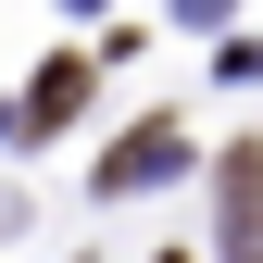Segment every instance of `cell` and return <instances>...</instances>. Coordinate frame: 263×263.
Wrapping results in <instances>:
<instances>
[{"label":"cell","instance_id":"obj_2","mask_svg":"<svg viewBox=\"0 0 263 263\" xmlns=\"http://www.w3.org/2000/svg\"><path fill=\"white\" fill-rule=\"evenodd\" d=\"M176 163H188V125H176V113H138V125L101 151V188H151V176H176Z\"/></svg>","mask_w":263,"mask_h":263},{"label":"cell","instance_id":"obj_3","mask_svg":"<svg viewBox=\"0 0 263 263\" xmlns=\"http://www.w3.org/2000/svg\"><path fill=\"white\" fill-rule=\"evenodd\" d=\"M88 76H101L88 50H63V63H38V88H25V138H50V125H76V113H88Z\"/></svg>","mask_w":263,"mask_h":263},{"label":"cell","instance_id":"obj_4","mask_svg":"<svg viewBox=\"0 0 263 263\" xmlns=\"http://www.w3.org/2000/svg\"><path fill=\"white\" fill-rule=\"evenodd\" d=\"M163 263H188V251H163Z\"/></svg>","mask_w":263,"mask_h":263},{"label":"cell","instance_id":"obj_1","mask_svg":"<svg viewBox=\"0 0 263 263\" xmlns=\"http://www.w3.org/2000/svg\"><path fill=\"white\" fill-rule=\"evenodd\" d=\"M213 238H226V263H263V151L213 163Z\"/></svg>","mask_w":263,"mask_h":263}]
</instances>
